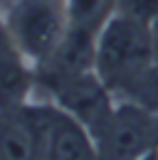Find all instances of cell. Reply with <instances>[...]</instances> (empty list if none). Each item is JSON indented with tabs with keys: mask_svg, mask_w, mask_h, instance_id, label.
I'll return each instance as SVG.
<instances>
[{
	"mask_svg": "<svg viewBox=\"0 0 158 160\" xmlns=\"http://www.w3.org/2000/svg\"><path fill=\"white\" fill-rule=\"evenodd\" d=\"M153 59L156 52L151 40V25L126 18L121 12H111L97 35L94 72L114 91V96H118V91Z\"/></svg>",
	"mask_w": 158,
	"mask_h": 160,
	"instance_id": "obj_1",
	"label": "cell"
},
{
	"mask_svg": "<svg viewBox=\"0 0 158 160\" xmlns=\"http://www.w3.org/2000/svg\"><path fill=\"white\" fill-rule=\"evenodd\" d=\"M3 15L15 49L32 67L57 49L69 27L64 0H15Z\"/></svg>",
	"mask_w": 158,
	"mask_h": 160,
	"instance_id": "obj_2",
	"label": "cell"
},
{
	"mask_svg": "<svg viewBox=\"0 0 158 160\" xmlns=\"http://www.w3.org/2000/svg\"><path fill=\"white\" fill-rule=\"evenodd\" d=\"M45 94H47V101H52L64 113H69L74 121H79L92 133L94 143L101 136V131L106 128V123L116 108L114 91L101 81L97 72H84L77 77L62 79Z\"/></svg>",
	"mask_w": 158,
	"mask_h": 160,
	"instance_id": "obj_3",
	"label": "cell"
},
{
	"mask_svg": "<svg viewBox=\"0 0 158 160\" xmlns=\"http://www.w3.org/2000/svg\"><path fill=\"white\" fill-rule=\"evenodd\" d=\"M158 148L156 116L134 101L116 99V108L97 138L99 160H138Z\"/></svg>",
	"mask_w": 158,
	"mask_h": 160,
	"instance_id": "obj_4",
	"label": "cell"
},
{
	"mask_svg": "<svg viewBox=\"0 0 158 160\" xmlns=\"http://www.w3.org/2000/svg\"><path fill=\"white\" fill-rule=\"evenodd\" d=\"M52 101H25L0 111V160H42Z\"/></svg>",
	"mask_w": 158,
	"mask_h": 160,
	"instance_id": "obj_5",
	"label": "cell"
},
{
	"mask_svg": "<svg viewBox=\"0 0 158 160\" xmlns=\"http://www.w3.org/2000/svg\"><path fill=\"white\" fill-rule=\"evenodd\" d=\"M42 160H99L92 133L55 103L50 113Z\"/></svg>",
	"mask_w": 158,
	"mask_h": 160,
	"instance_id": "obj_6",
	"label": "cell"
},
{
	"mask_svg": "<svg viewBox=\"0 0 158 160\" xmlns=\"http://www.w3.org/2000/svg\"><path fill=\"white\" fill-rule=\"evenodd\" d=\"M35 89V67L22 57H0V111L30 101Z\"/></svg>",
	"mask_w": 158,
	"mask_h": 160,
	"instance_id": "obj_7",
	"label": "cell"
},
{
	"mask_svg": "<svg viewBox=\"0 0 158 160\" xmlns=\"http://www.w3.org/2000/svg\"><path fill=\"white\" fill-rule=\"evenodd\" d=\"M116 99L124 101H134L141 108L151 111L153 116H158V59H153L138 77L129 81Z\"/></svg>",
	"mask_w": 158,
	"mask_h": 160,
	"instance_id": "obj_8",
	"label": "cell"
},
{
	"mask_svg": "<svg viewBox=\"0 0 158 160\" xmlns=\"http://www.w3.org/2000/svg\"><path fill=\"white\" fill-rule=\"evenodd\" d=\"M64 10H67L69 25L101 30L106 18L114 12V2L111 0H64Z\"/></svg>",
	"mask_w": 158,
	"mask_h": 160,
	"instance_id": "obj_9",
	"label": "cell"
},
{
	"mask_svg": "<svg viewBox=\"0 0 158 160\" xmlns=\"http://www.w3.org/2000/svg\"><path fill=\"white\" fill-rule=\"evenodd\" d=\"M114 12H121L126 18L151 25L158 18V0H116Z\"/></svg>",
	"mask_w": 158,
	"mask_h": 160,
	"instance_id": "obj_10",
	"label": "cell"
},
{
	"mask_svg": "<svg viewBox=\"0 0 158 160\" xmlns=\"http://www.w3.org/2000/svg\"><path fill=\"white\" fill-rule=\"evenodd\" d=\"M0 57H20V52L15 49V42L8 32V25H5V15L0 12Z\"/></svg>",
	"mask_w": 158,
	"mask_h": 160,
	"instance_id": "obj_11",
	"label": "cell"
},
{
	"mask_svg": "<svg viewBox=\"0 0 158 160\" xmlns=\"http://www.w3.org/2000/svg\"><path fill=\"white\" fill-rule=\"evenodd\" d=\"M151 40H153V52H156V59H158V18L151 22Z\"/></svg>",
	"mask_w": 158,
	"mask_h": 160,
	"instance_id": "obj_12",
	"label": "cell"
},
{
	"mask_svg": "<svg viewBox=\"0 0 158 160\" xmlns=\"http://www.w3.org/2000/svg\"><path fill=\"white\" fill-rule=\"evenodd\" d=\"M138 160H158V148H153V150H148L143 158H138Z\"/></svg>",
	"mask_w": 158,
	"mask_h": 160,
	"instance_id": "obj_13",
	"label": "cell"
},
{
	"mask_svg": "<svg viewBox=\"0 0 158 160\" xmlns=\"http://www.w3.org/2000/svg\"><path fill=\"white\" fill-rule=\"evenodd\" d=\"M13 2H15V0H0V12H5V10L13 5Z\"/></svg>",
	"mask_w": 158,
	"mask_h": 160,
	"instance_id": "obj_14",
	"label": "cell"
},
{
	"mask_svg": "<svg viewBox=\"0 0 158 160\" xmlns=\"http://www.w3.org/2000/svg\"><path fill=\"white\" fill-rule=\"evenodd\" d=\"M156 133H158V116H156Z\"/></svg>",
	"mask_w": 158,
	"mask_h": 160,
	"instance_id": "obj_15",
	"label": "cell"
},
{
	"mask_svg": "<svg viewBox=\"0 0 158 160\" xmlns=\"http://www.w3.org/2000/svg\"><path fill=\"white\" fill-rule=\"evenodd\" d=\"M111 2H116V0H111Z\"/></svg>",
	"mask_w": 158,
	"mask_h": 160,
	"instance_id": "obj_16",
	"label": "cell"
}]
</instances>
